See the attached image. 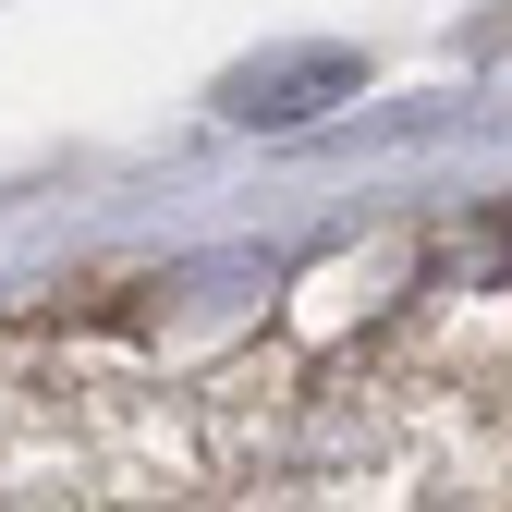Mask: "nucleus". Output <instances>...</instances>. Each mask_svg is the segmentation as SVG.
<instances>
[{"instance_id": "f257e3e1", "label": "nucleus", "mask_w": 512, "mask_h": 512, "mask_svg": "<svg viewBox=\"0 0 512 512\" xmlns=\"http://www.w3.org/2000/svg\"><path fill=\"white\" fill-rule=\"evenodd\" d=\"M366 86V61L354 49H281V61H244V74H220V110L232 122H305V110H330Z\"/></svg>"}]
</instances>
